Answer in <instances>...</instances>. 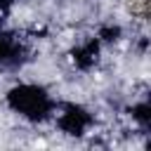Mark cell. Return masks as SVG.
Returning <instances> with one entry per match:
<instances>
[{"label":"cell","mask_w":151,"mask_h":151,"mask_svg":"<svg viewBox=\"0 0 151 151\" xmlns=\"http://www.w3.org/2000/svg\"><path fill=\"white\" fill-rule=\"evenodd\" d=\"M7 101L14 111H19L24 118L31 120H45L50 118V111L54 109V101L50 94L38 85H19L7 94Z\"/></svg>","instance_id":"6da1fadb"},{"label":"cell","mask_w":151,"mask_h":151,"mask_svg":"<svg viewBox=\"0 0 151 151\" xmlns=\"http://www.w3.org/2000/svg\"><path fill=\"white\" fill-rule=\"evenodd\" d=\"M24 47L14 35H0V66H17L21 64Z\"/></svg>","instance_id":"7a4b0ae2"}]
</instances>
